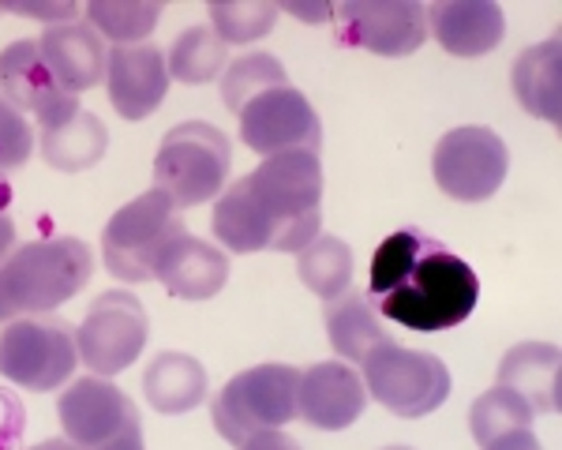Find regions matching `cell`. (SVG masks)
Listing matches in <instances>:
<instances>
[{
    "label": "cell",
    "mask_w": 562,
    "mask_h": 450,
    "mask_svg": "<svg viewBox=\"0 0 562 450\" xmlns=\"http://www.w3.org/2000/svg\"><path fill=\"white\" fill-rule=\"evenodd\" d=\"M368 296L379 315L416 335H439L476 312V270L420 229H397L371 259Z\"/></svg>",
    "instance_id": "cell-1"
},
{
    "label": "cell",
    "mask_w": 562,
    "mask_h": 450,
    "mask_svg": "<svg viewBox=\"0 0 562 450\" xmlns=\"http://www.w3.org/2000/svg\"><path fill=\"white\" fill-rule=\"evenodd\" d=\"M90 270L94 259L79 237H49L15 248L0 263V323L68 304L90 282Z\"/></svg>",
    "instance_id": "cell-2"
},
{
    "label": "cell",
    "mask_w": 562,
    "mask_h": 450,
    "mask_svg": "<svg viewBox=\"0 0 562 450\" xmlns=\"http://www.w3.org/2000/svg\"><path fill=\"white\" fill-rule=\"evenodd\" d=\"M248 192L256 195L259 211L270 222V248L274 251H304L319 237V200H323V161L307 150L262 158L259 169L244 177Z\"/></svg>",
    "instance_id": "cell-3"
},
{
    "label": "cell",
    "mask_w": 562,
    "mask_h": 450,
    "mask_svg": "<svg viewBox=\"0 0 562 450\" xmlns=\"http://www.w3.org/2000/svg\"><path fill=\"white\" fill-rule=\"evenodd\" d=\"M188 229L184 218H180V206L166 192L150 188L139 200L124 203L105 225L102 256L109 274H116L121 282H150L161 256Z\"/></svg>",
    "instance_id": "cell-4"
},
{
    "label": "cell",
    "mask_w": 562,
    "mask_h": 450,
    "mask_svg": "<svg viewBox=\"0 0 562 450\" xmlns=\"http://www.w3.org/2000/svg\"><path fill=\"white\" fill-rule=\"evenodd\" d=\"M229 135L206 121H184L166 132L154 158V180L177 206L211 203L229 180Z\"/></svg>",
    "instance_id": "cell-5"
},
{
    "label": "cell",
    "mask_w": 562,
    "mask_h": 450,
    "mask_svg": "<svg viewBox=\"0 0 562 450\" xmlns=\"http://www.w3.org/2000/svg\"><path fill=\"white\" fill-rule=\"evenodd\" d=\"M301 372L289 364H259L233 375L214 398V428L225 443L240 447L256 431H274L296 417Z\"/></svg>",
    "instance_id": "cell-6"
},
{
    "label": "cell",
    "mask_w": 562,
    "mask_h": 450,
    "mask_svg": "<svg viewBox=\"0 0 562 450\" xmlns=\"http://www.w3.org/2000/svg\"><path fill=\"white\" fill-rule=\"evenodd\" d=\"M79 364L76 327L57 315H23L0 330V375L23 391H57Z\"/></svg>",
    "instance_id": "cell-7"
},
{
    "label": "cell",
    "mask_w": 562,
    "mask_h": 450,
    "mask_svg": "<svg viewBox=\"0 0 562 450\" xmlns=\"http://www.w3.org/2000/svg\"><path fill=\"white\" fill-rule=\"evenodd\" d=\"M368 398L405 420H420L450 398V368L435 353H416L397 341H383L360 360Z\"/></svg>",
    "instance_id": "cell-8"
},
{
    "label": "cell",
    "mask_w": 562,
    "mask_h": 450,
    "mask_svg": "<svg viewBox=\"0 0 562 450\" xmlns=\"http://www.w3.org/2000/svg\"><path fill=\"white\" fill-rule=\"evenodd\" d=\"M150 319L139 296L109 290L90 304L76 330L79 360L98 375H121L147 349Z\"/></svg>",
    "instance_id": "cell-9"
},
{
    "label": "cell",
    "mask_w": 562,
    "mask_h": 450,
    "mask_svg": "<svg viewBox=\"0 0 562 450\" xmlns=\"http://www.w3.org/2000/svg\"><path fill=\"white\" fill-rule=\"evenodd\" d=\"M435 184L458 203H480L492 200L503 188L506 169H510V150L492 128H454L439 139L431 158Z\"/></svg>",
    "instance_id": "cell-10"
},
{
    "label": "cell",
    "mask_w": 562,
    "mask_h": 450,
    "mask_svg": "<svg viewBox=\"0 0 562 450\" xmlns=\"http://www.w3.org/2000/svg\"><path fill=\"white\" fill-rule=\"evenodd\" d=\"M237 116H240V139L262 158L289 155V150L319 155L323 147L319 116H315L312 102H307L301 90H293L289 83L262 90Z\"/></svg>",
    "instance_id": "cell-11"
},
{
    "label": "cell",
    "mask_w": 562,
    "mask_h": 450,
    "mask_svg": "<svg viewBox=\"0 0 562 450\" xmlns=\"http://www.w3.org/2000/svg\"><path fill=\"white\" fill-rule=\"evenodd\" d=\"M334 15L341 38L379 57H409L428 38V15L416 0H349Z\"/></svg>",
    "instance_id": "cell-12"
},
{
    "label": "cell",
    "mask_w": 562,
    "mask_h": 450,
    "mask_svg": "<svg viewBox=\"0 0 562 450\" xmlns=\"http://www.w3.org/2000/svg\"><path fill=\"white\" fill-rule=\"evenodd\" d=\"M57 417L65 428V439L79 450H98L109 439L139 428V409L132 405L128 394L109 380H76L60 394Z\"/></svg>",
    "instance_id": "cell-13"
},
{
    "label": "cell",
    "mask_w": 562,
    "mask_h": 450,
    "mask_svg": "<svg viewBox=\"0 0 562 450\" xmlns=\"http://www.w3.org/2000/svg\"><path fill=\"white\" fill-rule=\"evenodd\" d=\"M0 98L12 102L20 113H34L42 121V128H57V124H65L68 116L83 110L79 98L68 94L53 79L49 65L42 60L38 42L31 38L0 49Z\"/></svg>",
    "instance_id": "cell-14"
},
{
    "label": "cell",
    "mask_w": 562,
    "mask_h": 450,
    "mask_svg": "<svg viewBox=\"0 0 562 450\" xmlns=\"http://www.w3.org/2000/svg\"><path fill=\"white\" fill-rule=\"evenodd\" d=\"M368 409V386L357 368L341 360H323L301 372L296 386V417L319 431H341Z\"/></svg>",
    "instance_id": "cell-15"
},
{
    "label": "cell",
    "mask_w": 562,
    "mask_h": 450,
    "mask_svg": "<svg viewBox=\"0 0 562 450\" xmlns=\"http://www.w3.org/2000/svg\"><path fill=\"white\" fill-rule=\"evenodd\" d=\"M109 105L121 121H147L166 102L169 68L158 45H113L105 60Z\"/></svg>",
    "instance_id": "cell-16"
},
{
    "label": "cell",
    "mask_w": 562,
    "mask_h": 450,
    "mask_svg": "<svg viewBox=\"0 0 562 450\" xmlns=\"http://www.w3.org/2000/svg\"><path fill=\"white\" fill-rule=\"evenodd\" d=\"M424 15L428 34L454 57H484L506 34V15L495 0H439Z\"/></svg>",
    "instance_id": "cell-17"
},
{
    "label": "cell",
    "mask_w": 562,
    "mask_h": 450,
    "mask_svg": "<svg viewBox=\"0 0 562 450\" xmlns=\"http://www.w3.org/2000/svg\"><path fill=\"white\" fill-rule=\"evenodd\" d=\"M42 60L49 65L53 79L68 90V94H83V90L98 87L105 79V42L102 34L90 23H60V26H45V34L38 38Z\"/></svg>",
    "instance_id": "cell-18"
},
{
    "label": "cell",
    "mask_w": 562,
    "mask_h": 450,
    "mask_svg": "<svg viewBox=\"0 0 562 450\" xmlns=\"http://www.w3.org/2000/svg\"><path fill=\"white\" fill-rule=\"evenodd\" d=\"M154 278L173 296H180V301H211L225 285V278H229V259L211 240H199L192 233H184L161 256Z\"/></svg>",
    "instance_id": "cell-19"
},
{
    "label": "cell",
    "mask_w": 562,
    "mask_h": 450,
    "mask_svg": "<svg viewBox=\"0 0 562 450\" xmlns=\"http://www.w3.org/2000/svg\"><path fill=\"white\" fill-rule=\"evenodd\" d=\"M498 386L521 394L532 405V413L559 409V349L548 341H521L498 364Z\"/></svg>",
    "instance_id": "cell-20"
},
{
    "label": "cell",
    "mask_w": 562,
    "mask_h": 450,
    "mask_svg": "<svg viewBox=\"0 0 562 450\" xmlns=\"http://www.w3.org/2000/svg\"><path fill=\"white\" fill-rule=\"evenodd\" d=\"M514 94L521 110L532 113L543 124L562 121V42L548 38L532 49H525L514 65Z\"/></svg>",
    "instance_id": "cell-21"
},
{
    "label": "cell",
    "mask_w": 562,
    "mask_h": 450,
    "mask_svg": "<svg viewBox=\"0 0 562 450\" xmlns=\"http://www.w3.org/2000/svg\"><path fill=\"white\" fill-rule=\"evenodd\" d=\"M323 319H326V338H330L334 353L357 360V364L371 349L390 341L368 290H346L341 296H334V301H326Z\"/></svg>",
    "instance_id": "cell-22"
},
{
    "label": "cell",
    "mask_w": 562,
    "mask_h": 450,
    "mask_svg": "<svg viewBox=\"0 0 562 450\" xmlns=\"http://www.w3.org/2000/svg\"><path fill=\"white\" fill-rule=\"evenodd\" d=\"M143 394L158 413L177 417V413H192L206 398V372L195 357L188 353H158L150 368L143 372Z\"/></svg>",
    "instance_id": "cell-23"
},
{
    "label": "cell",
    "mask_w": 562,
    "mask_h": 450,
    "mask_svg": "<svg viewBox=\"0 0 562 450\" xmlns=\"http://www.w3.org/2000/svg\"><path fill=\"white\" fill-rule=\"evenodd\" d=\"M42 158L60 173H83V169L98 166L109 147V132L94 113L79 110L57 128H42Z\"/></svg>",
    "instance_id": "cell-24"
},
{
    "label": "cell",
    "mask_w": 562,
    "mask_h": 450,
    "mask_svg": "<svg viewBox=\"0 0 562 450\" xmlns=\"http://www.w3.org/2000/svg\"><path fill=\"white\" fill-rule=\"evenodd\" d=\"M214 237L222 240L229 251L237 256H248V251H262L270 248V222L267 214L259 211L256 195L248 192V184L237 180L222 192V200L214 206Z\"/></svg>",
    "instance_id": "cell-25"
},
{
    "label": "cell",
    "mask_w": 562,
    "mask_h": 450,
    "mask_svg": "<svg viewBox=\"0 0 562 450\" xmlns=\"http://www.w3.org/2000/svg\"><path fill=\"white\" fill-rule=\"evenodd\" d=\"M296 274L323 301H334L349 290L352 278V248L341 237H315L304 251H296Z\"/></svg>",
    "instance_id": "cell-26"
},
{
    "label": "cell",
    "mask_w": 562,
    "mask_h": 450,
    "mask_svg": "<svg viewBox=\"0 0 562 450\" xmlns=\"http://www.w3.org/2000/svg\"><path fill=\"white\" fill-rule=\"evenodd\" d=\"M229 60V45L214 34V26L199 23V26H188L184 34L173 42L169 49V79H180V83H211L217 71L225 68Z\"/></svg>",
    "instance_id": "cell-27"
},
{
    "label": "cell",
    "mask_w": 562,
    "mask_h": 450,
    "mask_svg": "<svg viewBox=\"0 0 562 450\" xmlns=\"http://www.w3.org/2000/svg\"><path fill=\"white\" fill-rule=\"evenodd\" d=\"M161 20L158 0H90L87 23L113 45H139Z\"/></svg>",
    "instance_id": "cell-28"
},
{
    "label": "cell",
    "mask_w": 562,
    "mask_h": 450,
    "mask_svg": "<svg viewBox=\"0 0 562 450\" xmlns=\"http://www.w3.org/2000/svg\"><path fill=\"white\" fill-rule=\"evenodd\" d=\"M532 405L521 398V394L506 391V386H495V391L480 394L469 409V431L480 447H487L492 439L506 436L514 428H532Z\"/></svg>",
    "instance_id": "cell-29"
},
{
    "label": "cell",
    "mask_w": 562,
    "mask_h": 450,
    "mask_svg": "<svg viewBox=\"0 0 562 450\" xmlns=\"http://www.w3.org/2000/svg\"><path fill=\"white\" fill-rule=\"evenodd\" d=\"M285 87V68H281L278 57L270 53H251V57L233 60L229 71L222 79V102L229 105L233 113H240L251 98H259L262 90Z\"/></svg>",
    "instance_id": "cell-30"
},
{
    "label": "cell",
    "mask_w": 562,
    "mask_h": 450,
    "mask_svg": "<svg viewBox=\"0 0 562 450\" xmlns=\"http://www.w3.org/2000/svg\"><path fill=\"white\" fill-rule=\"evenodd\" d=\"M278 23V4L267 0H237V4H211V26L225 45H244L270 34Z\"/></svg>",
    "instance_id": "cell-31"
},
{
    "label": "cell",
    "mask_w": 562,
    "mask_h": 450,
    "mask_svg": "<svg viewBox=\"0 0 562 450\" xmlns=\"http://www.w3.org/2000/svg\"><path fill=\"white\" fill-rule=\"evenodd\" d=\"M31 150H34L31 121H26L12 102L0 98V173L26 166V161H31Z\"/></svg>",
    "instance_id": "cell-32"
},
{
    "label": "cell",
    "mask_w": 562,
    "mask_h": 450,
    "mask_svg": "<svg viewBox=\"0 0 562 450\" xmlns=\"http://www.w3.org/2000/svg\"><path fill=\"white\" fill-rule=\"evenodd\" d=\"M0 12H15V15H31V20H49V26L60 23H76L83 15V8L71 4V0H53V4H23V0H4Z\"/></svg>",
    "instance_id": "cell-33"
},
{
    "label": "cell",
    "mask_w": 562,
    "mask_h": 450,
    "mask_svg": "<svg viewBox=\"0 0 562 450\" xmlns=\"http://www.w3.org/2000/svg\"><path fill=\"white\" fill-rule=\"evenodd\" d=\"M23 402L12 391H0V450H15L23 439Z\"/></svg>",
    "instance_id": "cell-34"
},
{
    "label": "cell",
    "mask_w": 562,
    "mask_h": 450,
    "mask_svg": "<svg viewBox=\"0 0 562 450\" xmlns=\"http://www.w3.org/2000/svg\"><path fill=\"white\" fill-rule=\"evenodd\" d=\"M237 450H301L293 436H285L281 428L274 431H256V436L248 439V443H240Z\"/></svg>",
    "instance_id": "cell-35"
},
{
    "label": "cell",
    "mask_w": 562,
    "mask_h": 450,
    "mask_svg": "<svg viewBox=\"0 0 562 450\" xmlns=\"http://www.w3.org/2000/svg\"><path fill=\"white\" fill-rule=\"evenodd\" d=\"M484 450H543V447L532 428H514V431H506V436L492 439Z\"/></svg>",
    "instance_id": "cell-36"
},
{
    "label": "cell",
    "mask_w": 562,
    "mask_h": 450,
    "mask_svg": "<svg viewBox=\"0 0 562 450\" xmlns=\"http://www.w3.org/2000/svg\"><path fill=\"white\" fill-rule=\"evenodd\" d=\"M15 251V222L8 218V211L0 206V263Z\"/></svg>",
    "instance_id": "cell-37"
},
{
    "label": "cell",
    "mask_w": 562,
    "mask_h": 450,
    "mask_svg": "<svg viewBox=\"0 0 562 450\" xmlns=\"http://www.w3.org/2000/svg\"><path fill=\"white\" fill-rule=\"evenodd\" d=\"M278 12H289V15H296V20H330L334 15V8H312V4H281Z\"/></svg>",
    "instance_id": "cell-38"
},
{
    "label": "cell",
    "mask_w": 562,
    "mask_h": 450,
    "mask_svg": "<svg viewBox=\"0 0 562 450\" xmlns=\"http://www.w3.org/2000/svg\"><path fill=\"white\" fill-rule=\"evenodd\" d=\"M98 450H147V447H143V428L124 431V436L109 439V443H105V447H98Z\"/></svg>",
    "instance_id": "cell-39"
},
{
    "label": "cell",
    "mask_w": 562,
    "mask_h": 450,
    "mask_svg": "<svg viewBox=\"0 0 562 450\" xmlns=\"http://www.w3.org/2000/svg\"><path fill=\"white\" fill-rule=\"evenodd\" d=\"M26 450H79L76 443H68V439H45L38 447H26Z\"/></svg>",
    "instance_id": "cell-40"
},
{
    "label": "cell",
    "mask_w": 562,
    "mask_h": 450,
    "mask_svg": "<svg viewBox=\"0 0 562 450\" xmlns=\"http://www.w3.org/2000/svg\"><path fill=\"white\" fill-rule=\"evenodd\" d=\"M8 200H12V188H8L4 173H0V206H8Z\"/></svg>",
    "instance_id": "cell-41"
},
{
    "label": "cell",
    "mask_w": 562,
    "mask_h": 450,
    "mask_svg": "<svg viewBox=\"0 0 562 450\" xmlns=\"http://www.w3.org/2000/svg\"><path fill=\"white\" fill-rule=\"evenodd\" d=\"M383 450H413V447H383Z\"/></svg>",
    "instance_id": "cell-42"
}]
</instances>
